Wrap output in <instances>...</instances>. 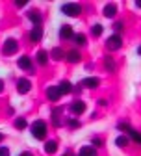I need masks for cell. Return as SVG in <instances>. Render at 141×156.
<instances>
[{"label": "cell", "instance_id": "6da1fadb", "mask_svg": "<svg viewBox=\"0 0 141 156\" xmlns=\"http://www.w3.org/2000/svg\"><path fill=\"white\" fill-rule=\"evenodd\" d=\"M30 130H32V136H33L35 140H45V136H47V123L39 119V121H35L32 125Z\"/></svg>", "mask_w": 141, "mask_h": 156}, {"label": "cell", "instance_id": "7a4b0ae2", "mask_svg": "<svg viewBox=\"0 0 141 156\" xmlns=\"http://www.w3.org/2000/svg\"><path fill=\"white\" fill-rule=\"evenodd\" d=\"M62 13H65L69 17H78L80 13H82V6H80V4H72V2L63 4L62 6Z\"/></svg>", "mask_w": 141, "mask_h": 156}, {"label": "cell", "instance_id": "3957f363", "mask_svg": "<svg viewBox=\"0 0 141 156\" xmlns=\"http://www.w3.org/2000/svg\"><path fill=\"white\" fill-rule=\"evenodd\" d=\"M17 50H19V43L15 41V39H6V43L2 47V54L4 56H13Z\"/></svg>", "mask_w": 141, "mask_h": 156}, {"label": "cell", "instance_id": "277c9868", "mask_svg": "<svg viewBox=\"0 0 141 156\" xmlns=\"http://www.w3.org/2000/svg\"><path fill=\"white\" fill-rule=\"evenodd\" d=\"M121 45H123V37H121L119 34L108 37V41H106V47H108L110 50H117V48H121Z\"/></svg>", "mask_w": 141, "mask_h": 156}, {"label": "cell", "instance_id": "5b68a950", "mask_svg": "<svg viewBox=\"0 0 141 156\" xmlns=\"http://www.w3.org/2000/svg\"><path fill=\"white\" fill-rule=\"evenodd\" d=\"M30 89H32V82L28 80V78H19L17 80V91L21 95H26Z\"/></svg>", "mask_w": 141, "mask_h": 156}, {"label": "cell", "instance_id": "8992f818", "mask_svg": "<svg viewBox=\"0 0 141 156\" xmlns=\"http://www.w3.org/2000/svg\"><path fill=\"white\" fill-rule=\"evenodd\" d=\"M84 112H86V102L84 101H74L71 104V113L80 115V113H84Z\"/></svg>", "mask_w": 141, "mask_h": 156}, {"label": "cell", "instance_id": "52a82bcc", "mask_svg": "<svg viewBox=\"0 0 141 156\" xmlns=\"http://www.w3.org/2000/svg\"><path fill=\"white\" fill-rule=\"evenodd\" d=\"M43 37V28L41 26H33V30L30 32V41L32 43H39Z\"/></svg>", "mask_w": 141, "mask_h": 156}, {"label": "cell", "instance_id": "ba28073f", "mask_svg": "<svg viewBox=\"0 0 141 156\" xmlns=\"http://www.w3.org/2000/svg\"><path fill=\"white\" fill-rule=\"evenodd\" d=\"M17 65L21 67L23 71H32L33 69L32 67V60H30L28 56H21V58H19V62H17Z\"/></svg>", "mask_w": 141, "mask_h": 156}, {"label": "cell", "instance_id": "9c48e42d", "mask_svg": "<svg viewBox=\"0 0 141 156\" xmlns=\"http://www.w3.org/2000/svg\"><path fill=\"white\" fill-rule=\"evenodd\" d=\"M47 97H48V101L56 102V101H59V97H62V93H59V89H58L56 86H50V87L47 89Z\"/></svg>", "mask_w": 141, "mask_h": 156}, {"label": "cell", "instance_id": "30bf717a", "mask_svg": "<svg viewBox=\"0 0 141 156\" xmlns=\"http://www.w3.org/2000/svg\"><path fill=\"white\" fill-rule=\"evenodd\" d=\"M59 37H62V39H72V37H74V34H72V28H71L69 24L62 26V30H59Z\"/></svg>", "mask_w": 141, "mask_h": 156}, {"label": "cell", "instance_id": "8fae6325", "mask_svg": "<svg viewBox=\"0 0 141 156\" xmlns=\"http://www.w3.org/2000/svg\"><path fill=\"white\" fill-rule=\"evenodd\" d=\"M115 15H117V6H115V4H108V6H104V17L113 19Z\"/></svg>", "mask_w": 141, "mask_h": 156}, {"label": "cell", "instance_id": "7c38bea8", "mask_svg": "<svg viewBox=\"0 0 141 156\" xmlns=\"http://www.w3.org/2000/svg\"><path fill=\"white\" fill-rule=\"evenodd\" d=\"M80 60H82V56H80L78 50H69V52H67V62H71V63H78Z\"/></svg>", "mask_w": 141, "mask_h": 156}, {"label": "cell", "instance_id": "4fadbf2b", "mask_svg": "<svg viewBox=\"0 0 141 156\" xmlns=\"http://www.w3.org/2000/svg\"><path fill=\"white\" fill-rule=\"evenodd\" d=\"M58 89H59V93L62 95H69L71 91H72V86H71V82H67V80H63L62 84L58 86Z\"/></svg>", "mask_w": 141, "mask_h": 156}, {"label": "cell", "instance_id": "5bb4252c", "mask_svg": "<svg viewBox=\"0 0 141 156\" xmlns=\"http://www.w3.org/2000/svg\"><path fill=\"white\" fill-rule=\"evenodd\" d=\"M78 156H97V151H95V147L86 145V147L80 149V154H78Z\"/></svg>", "mask_w": 141, "mask_h": 156}, {"label": "cell", "instance_id": "9a60e30c", "mask_svg": "<svg viewBox=\"0 0 141 156\" xmlns=\"http://www.w3.org/2000/svg\"><path fill=\"white\" fill-rule=\"evenodd\" d=\"M47 62H48V52L47 50H39L37 52V63L39 65H47Z\"/></svg>", "mask_w": 141, "mask_h": 156}, {"label": "cell", "instance_id": "2e32d148", "mask_svg": "<svg viewBox=\"0 0 141 156\" xmlns=\"http://www.w3.org/2000/svg\"><path fill=\"white\" fill-rule=\"evenodd\" d=\"M82 84H84L86 87H98L100 80H98V78H84V80H82Z\"/></svg>", "mask_w": 141, "mask_h": 156}, {"label": "cell", "instance_id": "e0dca14e", "mask_svg": "<svg viewBox=\"0 0 141 156\" xmlns=\"http://www.w3.org/2000/svg\"><path fill=\"white\" fill-rule=\"evenodd\" d=\"M28 19H30L35 26H41V15H39L37 11H30V13H28Z\"/></svg>", "mask_w": 141, "mask_h": 156}, {"label": "cell", "instance_id": "ac0fdd59", "mask_svg": "<svg viewBox=\"0 0 141 156\" xmlns=\"http://www.w3.org/2000/svg\"><path fill=\"white\" fill-rule=\"evenodd\" d=\"M56 151H58V143L56 141H47L45 143V152L47 154H54Z\"/></svg>", "mask_w": 141, "mask_h": 156}, {"label": "cell", "instance_id": "d6986e66", "mask_svg": "<svg viewBox=\"0 0 141 156\" xmlns=\"http://www.w3.org/2000/svg\"><path fill=\"white\" fill-rule=\"evenodd\" d=\"M128 136H130V140H132V141H136V143L141 145V132H137V130H130Z\"/></svg>", "mask_w": 141, "mask_h": 156}, {"label": "cell", "instance_id": "ffe728a7", "mask_svg": "<svg viewBox=\"0 0 141 156\" xmlns=\"http://www.w3.org/2000/svg\"><path fill=\"white\" fill-rule=\"evenodd\" d=\"M115 145L117 147H126L128 145V138H126V136H119V138L115 140Z\"/></svg>", "mask_w": 141, "mask_h": 156}, {"label": "cell", "instance_id": "44dd1931", "mask_svg": "<svg viewBox=\"0 0 141 156\" xmlns=\"http://www.w3.org/2000/svg\"><path fill=\"white\" fill-rule=\"evenodd\" d=\"M26 126H28V123H26V119H23V117H19L15 121V128H19V130H24Z\"/></svg>", "mask_w": 141, "mask_h": 156}, {"label": "cell", "instance_id": "7402d4cb", "mask_svg": "<svg viewBox=\"0 0 141 156\" xmlns=\"http://www.w3.org/2000/svg\"><path fill=\"white\" fill-rule=\"evenodd\" d=\"M72 39H74L76 45H86V35H84V34H76Z\"/></svg>", "mask_w": 141, "mask_h": 156}, {"label": "cell", "instance_id": "603a6c76", "mask_svg": "<svg viewBox=\"0 0 141 156\" xmlns=\"http://www.w3.org/2000/svg\"><path fill=\"white\" fill-rule=\"evenodd\" d=\"M50 54H52L54 60H62V58H63V50H62V48H54Z\"/></svg>", "mask_w": 141, "mask_h": 156}, {"label": "cell", "instance_id": "cb8c5ba5", "mask_svg": "<svg viewBox=\"0 0 141 156\" xmlns=\"http://www.w3.org/2000/svg\"><path fill=\"white\" fill-rule=\"evenodd\" d=\"M102 30H104V28L100 26V24H95V26L91 28V32H93V35H95V37H98L100 34H102Z\"/></svg>", "mask_w": 141, "mask_h": 156}, {"label": "cell", "instance_id": "d4e9b609", "mask_svg": "<svg viewBox=\"0 0 141 156\" xmlns=\"http://www.w3.org/2000/svg\"><path fill=\"white\" fill-rule=\"evenodd\" d=\"M106 69H108L110 73H113V71H115V63H113L111 58H106Z\"/></svg>", "mask_w": 141, "mask_h": 156}, {"label": "cell", "instance_id": "484cf974", "mask_svg": "<svg viewBox=\"0 0 141 156\" xmlns=\"http://www.w3.org/2000/svg\"><path fill=\"white\" fill-rule=\"evenodd\" d=\"M117 128H119L121 132H130V130H132V128H130L126 123H119V125H117Z\"/></svg>", "mask_w": 141, "mask_h": 156}, {"label": "cell", "instance_id": "4316f807", "mask_svg": "<svg viewBox=\"0 0 141 156\" xmlns=\"http://www.w3.org/2000/svg\"><path fill=\"white\" fill-rule=\"evenodd\" d=\"M67 125H69L71 128H78V126H80V121H78V119H69Z\"/></svg>", "mask_w": 141, "mask_h": 156}, {"label": "cell", "instance_id": "83f0119b", "mask_svg": "<svg viewBox=\"0 0 141 156\" xmlns=\"http://www.w3.org/2000/svg\"><path fill=\"white\" fill-rule=\"evenodd\" d=\"M123 28H125V24H123V23H115V24H113V30H115V32H121Z\"/></svg>", "mask_w": 141, "mask_h": 156}, {"label": "cell", "instance_id": "f1b7e54d", "mask_svg": "<svg viewBox=\"0 0 141 156\" xmlns=\"http://www.w3.org/2000/svg\"><path fill=\"white\" fill-rule=\"evenodd\" d=\"M91 147H102V140H100V138H95L93 140V145Z\"/></svg>", "mask_w": 141, "mask_h": 156}, {"label": "cell", "instance_id": "f546056e", "mask_svg": "<svg viewBox=\"0 0 141 156\" xmlns=\"http://www.w3.org/2000/svg\"><path fill=\"white\" fill-rule=\"evenodd\" d=\"M0 156H9V149H6V147H0Z\"/></svg>", "mask_w": 141, "mask_h": 156}, {"label": "cell", "instance_id": "4dcf8cb0", "mask_svg": "<svg viewBox=\"0 0 141 156\" xmlns=\"http://www.w3.org/2000/svg\"><path fill=\"white\" fill-rule=\"evenodd\" d=\"M15 6H17V8H23V6H26V2H24V0H21V2H19V0H17Z\"/></svg>", "mask_w": 141, "mask_h": 156}, {"label": "cell", "instance_id": "1f68e13d", "mask_svg": "<svg viewBox=\"0 0 141 156\" xmlns=\"http://www.w3.org/2000/svg\"><path fill=\"white\" fill-rule=\"evenodd\" d=\"M2 91H4V82L0 80V93H2Z\"/></svg>", "mask_w": 141, "mask_h": 156}, {"label": "cell", "instance_id": "d6a6232c", "mask_svg": "<svg viewBox=\"0 0 141 156\" xmlns=\"http://www.w3.org/2000/svg\"><path fill=\"white\" fill-rule=\"evenodd\" d=\"M19 156H32V154H30V152H21Z\"/></svg>", "mask_w": 141, "mask_h": 156}, {"label": "cell", "instance_id": "836d02e7", "mask_svg": "<svg viewBox=\"0 0 141 156\" xmlns=\"http://www.w3.org/2000/svg\"><path fill=\"white\" fill-rule=\"evenodd\" d=\"M137 54H139V56H141V47H137Z\"/></svg>", "mask_w": 141, "mask_h": 156}, {"label": "cell", "instance_id": "e575fe53", "mask_svg": "<svg viewBox=\"0 0 141 156\" xmlns=\"http://www.w3.org/2000/svg\"><path fill=\"white\" fill-rule=\"evenodd\" d=\"M4 140V134H0V141H2Z\"/></svg>", "mask_w": 141, "mask_h": 156}, {"label": "cell", "instance_id": "d590c367", "mask_svg": "<svg viewBox=\"0 0 141 156\" xmlns=\"http://www.w3.org/2000/svg\"><path fill=\"white\" fill-rule=\"evenodd\" d=\"M136 6H137V8H141V2H136Z\"/></svg>", "mask_w": 141, "mask_h": 156}]
</instances>
